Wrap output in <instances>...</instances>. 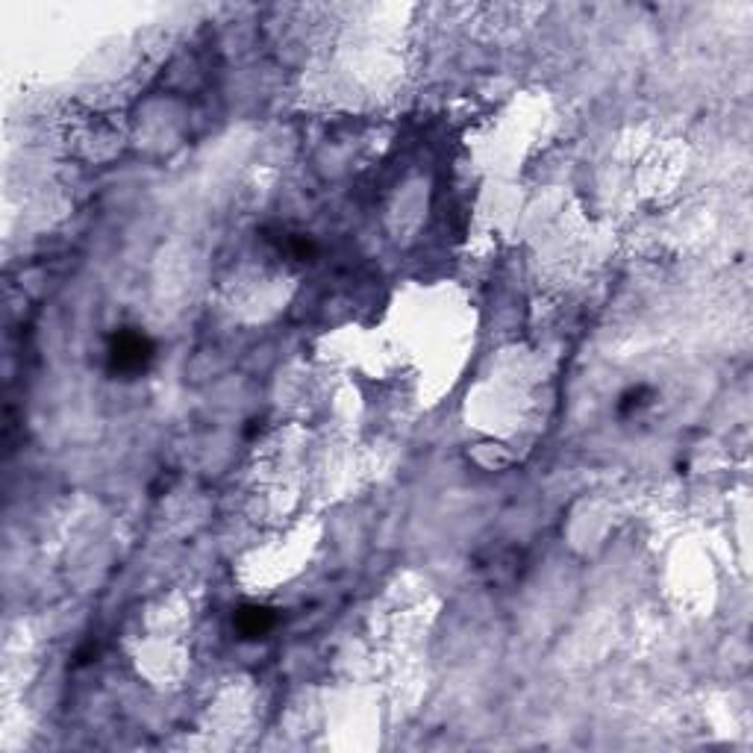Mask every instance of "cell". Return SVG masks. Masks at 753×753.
I'll return each instance as SVG.
<instances>
[{
    "label": "cell",
    "instance_id": "cell-1",
    "mask_svg": "<svg viewBox=\"0 0 753 753\" xmlns=\"http://www.w3.org/2000/svg\"><path fill=\"white\" fill-rule=\"evenodd\" d=\"M153 359V342L145 336V333H136V330H124L112 339V348H109V362L115 371H124V374H136V371H145L151 365Z\"/></svg>",
    "mask_w": 753,
    "mask_h": 753
},
{
    "label": "cell",
    "instance_id": "cell-2",
    "mask_svg": "<svg viewBox=\"0 0 753 753\" xmlns=\"http://www.w3.org/2000/svg\"><path fill=\"white\" fill-rule=\"evenodd\" d=\"M271 627H274V612L265 609V606H245V609L236 615V630H239L245 639H259V636H265Z\"/></svg>",
    "mask_w": 753,
    "mask_h": 753
}]
</instances>
